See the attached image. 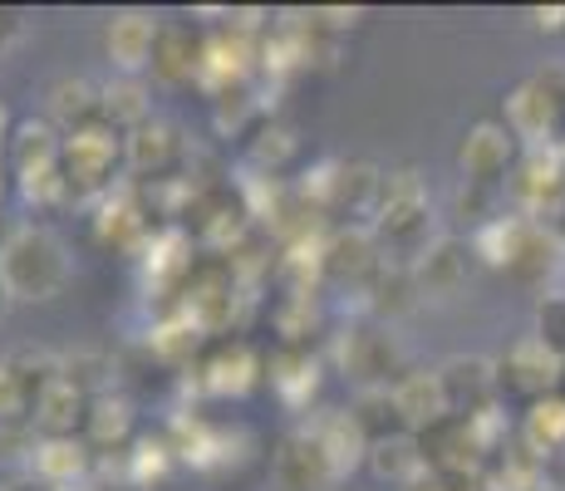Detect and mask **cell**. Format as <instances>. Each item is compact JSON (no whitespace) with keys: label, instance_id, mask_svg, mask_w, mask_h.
<instances>
[{"label":"cell","instance_id":"cell-36","mask_svg":"<svg viewBox=\"0 0 565 491\" xmlns=\"http://www.w3.org/2000/svg\"><path fill=\"white\" fill-rule=\"evenodd\" d=\"M252 114H256V98H252L246 84L212 94V118H216V128H222V134H236V128H246V118H252Z\"/></svg>","mask_w":565,"mask_h":491},{"label":"cell","instance_id":"cell-37","mask_svg":"<svg viewBox=\"0 0 565 491\" xmlns=\"http://www.w3.org/2000/svg\"><path fill=\"white\" fill-rule=\"evenodd\" d=\"M198 340H202V334L192 330V324L182 320V314H178V320H168V324H158V330H153V349H158L162 359H168V364H182V359L198 354Z\"/></svg>","mask_w":565,"mask_h":491},{"label":"cell","instance_id":"cell-35","mask_svg":"<svg viewBox=\"0 0 565 491\" xmlns=\"http://www.w3.org/2000/svg\"><path fill=\"white\" fill-rule=\"evenodd\" d=\"M35 384L20 374L15 359H0V423H25V408H35Z\"/></svg>","mask_w":565,"mask_h":491},{"label":"cell","instance_id":"cell-47","mask_svg":"<svg viewBox=\"0 0 565 491\" xmlns=\"http://www.w3.org/2000/svg\"><path fill=\"white\" fill-rule=\"evenodd\" d=\"M0 491H50L45 482H35V477H30V482H0Z\"/></svg>","mask_w":565,"mask_h":491},{"label":"cell","instance_id":"cell-13","mask_svg":"<svg viewBox=\"0 0 565 491\" xmlns=\"http://www.w3.org/2000/svg\"><path fill=\"white\" fill-rule=\"evenodd\" d=\"M324 280H344V286H369L384 270L379 256V236L369 226H344V232L324 236Z\"/></svg>","mask_w":565,"mask_h":491},{"label":"cell","instance_id":"cell-50","mask_svg":"<svg viewBox=\"0 0 565 491\" xmlns=\"http://www.w3.org/2000/svg\"><path fill=\"white\" fill-rule=\"evenodd\" d=\"M413 491H452L448 482H433V477H428V482H423V487H413Z\"/></svg>","mask_w":565,"mask_h":491},{"label":"cell","instance_id":"cell-24","mask_svg":"<svg viewBox=\"0 0 565 491\" xmlns=\"http://www.w3.org/2000/svg\"><path fill=\"white\" fill-rule=\"evenodd\" d=\"M10 162H15V178L64 168V138L54 134L50 124H35V118H25V124L15 128V138H10Z\"/></svg>","mask_w":565,"mask_h":491},{"label":"cell","instance_id":"cell-26","mask_svg":"<svg viewBox=\"0 0 565 491\" xmlns=\"http://www.w3.org/2000/svg\"><path fill=\"white\" fill-rule=\"evenodd\" d=\"M369 310L379 314V324H394L398 314H408L413 305L423 300L418 280H413L408 266H398V260H384V270H379L374 280H369Z\"/></svg>","mask_w":565,"mask_h":491},{"label":"cell","instance_id":"cell-34","mask_svg":"<svg viewBox=\"0 0 565 491\" xmlns=\"http://www.w3.org/2000/svg\"><path fill=\"white\" fill-rule=\"evenodd\" d=\"M50 114L60 118L64 128H89L94 118H99V89L94 84H84V79H60L50 89Z\"/></svg>","mask_w":565,"mask_h":491},{"label":"cell","instance_id":"cell-38","mask_svg":"<svg viewBox=\"0 0 565 491\" xmlns=\"http://www.w3.org/2000/svg\"><path fill=\"white\" fill-rule=\"evenodd\" d=\"M276 330H280V340H286L290 349H300V340H306V334L315 330V305H310V295H306V290H296L286 305H280Z\"/></svg>","mask_w":565,"mask_h":491},{"label":"cell","instance_id":"cell-14","mask_svg":"<svg viewBox=\"0 0 565 491\" xmlns=\"http://www.w3.org/2000/svg\"><path fill=\"white\" fill-rule=\"evenodd\" d=\"M369 467H374L379 482H394V487H423L433 472L428 462V447H423L418 433H384V438H374V447H369Z\"/></svg>","mask_w":565,"mask_h":491},{"label":"cell","instance_id":"cell-30","mask_svg":"<svg viewBox=\"0 0 565 491\" xmlns=\"http://www.w3.org/2000/svg\"><path fill=\"white\" fill-rule=\"evenodd\" d=\"M84 433H89V447H99V452H118V447L128 442V433H134V408H128V398H118V393L94 398Z\"/></svg>","mask_w":565,"mask_h":491},{"label":"cell","instance_id":"cell-1","mask_svg":"<svg viewBox=\"0 0 565 491\" xmlns=\"http://www.w3.org/2000/svg\"><path fill=\"white\" fill-rule=\"evenodd\" d=\"M70 246L50 232V226H20L10 250L0 256V280H6L10 300L45 305L70 286Z\"/></svg>","mask_w":565,"mask_h":491},{"label":"cell","instance_id":"cell-49","mask_svg":"<svg viewBox=\"0 0 565 491\" xmlns=\"http://www.w3.org/2000/svg\"><path fill=\"white\" fill-rule=\"evenodd\" d=\"M10 305H15V300H10V290H6V280H0V320H6V310H10Z\"/></svg>","mask_w":565,"mask_h":491},{"label":"cell","instance_id":"cell-3","mask_svg":"<svg viewBox=\"0 0 565 491\" xmlns=\"http://www.w3.org/2000/svg\"><path fill=\"white\" fill-rule=\"evenodd\" d=\"M340 364L350 378H360L364 393H388L408 374L394 324H354L340 344Z\"/></svg>","mask_w":565,"mask_h":491},{"label":"cell","instance_id":"cell-40","mask_svg":"<svg viewBox=\"0 0 565 491\" xmlns=\"http://www.w3.org/2000/svg\"><path fill=\"white\" fill-rule=\"evenodd\" d=\"M536 340L565 364V295H546L536 305Z\"/></svg>","mask_w":565,"mask_h":491},{"label":"cell","instance_id":"cell-6","mask_svg":"<svg viewBox=\"0 0 565 491\" xmlns=\"http://www.w3.org/2000/svg\"><path fill=\"white\" fill-rule=\"evenodd\" d=\"M306 196L320 212L374 216L379 202H384V172L369 168V162H324L306 182Z\"/></svg>","mask_w":565,"mask_h":491},{"label":"cell","instance_id":"cell-29","mask_svg":"<svg viewBox=\"0 0 565 491\" xmlns=\"http://www.w3.org/2000/svg\"><path fill=\"white\" fill-rule=\"evenodd\" d=\"M198 70H202V45L192 40V30L162 25L158 50H153V74L162 84H182V79H198Z\"/></svg>","mask_w":565,"mask_h":491},{"label":"cell","instance_id":"cell-46","mask_svg":"<svg viewBox=\"0 0 565 491\" xmlns=\"http://www.w3.org/2000/svg\"><path fill=\"white\" fill-rule=\"evenodd\" d=\"M15 232H20V226H10V222H6V212H0V256L10 250V242H15Z\"/></svg>","mask_w":565,"mask_h":491},{"label":"cell","instance_id":"cell-53","mask_svg":"<svg viewBox=\"0 0 565 491\" xmlns=\"http://www.w3.org/2000/svg\"><path fill=\"white\" fill-rule=\"evenodd\" d=\"M74 491H79V487H74Z\"/></svg>","mask_w":565,"mask_h":491},{"label":"cell","instance_id":"cell-43","mask_svg":"<svg viewBox=\"0 0 565 491\" xmlns=\"http://www.w3.org/2000/svg\"><path fill=\"white\" fill-rule=\"evenodd\" d=\"M35 428L30 423H0V462H25V457H35Z\"/></svg>","mask_w":565,"mask_h":491},{"label":"cell","instance_id":"cell-41","mask_svg":"<svg viewBox=\"0 0 565 491\" xmlns=\"http://www.w3.org/2000/svg\"><path fill=\"white\" fill-rule=\"evenodd\" d=\"M20 192H25V202H35V206H60V202H70V182H64V168L30 172V178H20Z\"/></svg>","mask_w":565,"mask_h":491},{"label":"cell","instance_id":"cell-8","mask_svg":"<svg viewBox=\"0 0 565 491\" xmlns=\"http://www.w3.org/2000/svg\"><path fill=\"white\" fill-rule=\"evenodd\" d=\"M438 384L443 398H448L452 418H477V413L497 408L502 398V384H497V364L477 354H452L448 364H438Z\"/></svg>","mask_w":565,"mask_h":491},{"label":"cell","instance_id":"cell-18","mask_svg":"<svg viewBox=\"0 0 565 491\" xmlns=\"http://www.w3.org/2000/svg\"><path fill=\"white\" fill-rule=\"evenodd\" d=\"M158 35H162V25L148 15V10H118V15L108 20V35H104L108 60H114L124 74H134V79H138V70H143V64H153Z\"/></svg>","mask_w":565,"mask_h":491},{"label":"cell","instance_id":"cell-15","mask_svg":"<svg viewBox=\"0 0 565 491\" xmlns=\"http://www.w3.org/2000/svg\"><path fill=\"white\" fill-rule=\"evenodd\" d=\"M472 242H458V236H438V242L428 246V256L413 266V280H418L423 295H433V300H448V295H458L467 286V276H472Z\"/></svg>","mask_w":565,"mask_h":491},{"label":"cell","instance_id":"cell-31","mask_svg":"<svg viewBox=\"0 0 565 491\" xmlns=\"http://www.w3.org/2000/svg\"><path fill=\"white\" fill-rule=\"evenodd\" d=\"M99 114L108 128H143L148 124V89L143 79H134V74H124V79H114L108 89H99Z\"/></svg>","mask_w":565,"mask_h":491},{"label":"cell","instance_id":"cell-21","mask_svg":"<svg viewBox=\"0 0 565 491\" xmlns=\"http://www.w3.org/2000/svg\"><path fill=\"white\" fill-rule=\"evenodd\" d=\"M89 403L94 398H84L64 374L50 378V384L35 393V428L45 433V438H74V428L89 423Z\"/></svg>","mask_w":565,"mask_h":491},{"label":"cell","instance_id":"cell-32","mask_svg":"<svg viewBox=\"0 0 565 491\" xmlns=\"http://www.w3.org/2000/svg\"><path fill=\"white\" fill-rule=\"evenodd\" d=\"M315 384H320V369H315V359L306 354V349H280L276 359H270V388L280 393L286 403H306Z\"/></svg>","mask_w":565,"mask_h":491},{"label":"cell","instance_id":"cell-5","mask_svg":"<svg viewBox=\"0 0 565 491\" xmlns=\"http://www.w3.org/2000/svg\"><path fill=\"white\" fill-rule=\"evenodd\" d=\"M561 124H565V74L561 70L536 74V79H526L507 98V128L516 138H526L531 148H551Z\"/></svg>","mask_w":565,"mask_h":491},{"label":"cell","instance_id":"cell-19","mask_svg":"<svg viewBox=\"0 0 565 491\" xmlns=\"http://www.w3.org/2000/svg\"><path fill=\"white\" fill-rule=\"evenodd\" d=\"M256 60V45L242 35V30H232V35H212L202 45V70H198V84L212 94L222 89H236V84H246V70H252Z\"/></svg>","mask_w":565,"mask_h":491},{"label":"cell","instance_id":"cell-51","mask_svg":"<svg viewBox=\"0 0 565 491\" xmlns=\"http://www.w3.org/2000/svg\"><path fill=\"white\" fill-rule=\"evenodd\" d=\"M556 393H561V398H565V364H561V388H556Z\"/></svg>","mask_w":565,"mask_h":491},{"label":"cell","instance_id":"cell-45","mask_svg":"<svg viewBox=\"0 0 565 491\" xmlns=\"http://www.w3.org/2000/svg\"><path fill=\"white\" fill-rule=\"evenodd\" d=\"M15 35H20V15L15 10H0V50H6Z\"/></svg>","mask_w":565,"mask_h":491},{"label":"cell","instance_id":"cell-4","mask_svg":"<svg viewBox=\"0 0 565 491\" xmlns=\"http://www.w3.org/2000/svg\"><path fill=\"white\" fill-rule=\"evenodd\" d=\"M118 158H124V143L114 138L108 124L74 128V134L64 138V182H70V202H89V196L108 192V178H114Z\"/></svg>","mask_w":565,"mask_h":491},{"label":"cell","instance_id":"cell-7","mask_svg":"<svg viewBox=\"0 0 565 491\" xmlns=\"http://www.w3.org/2000/svg\"><path fill=\"white\" fill-rule=\"evenodd\" d=\"M512 196L526 222H546V216L565 212V148H531L512 178Z\"/></svg>","mask_w":565,"mask_h":491},{"label":"cell","instance_id":"cell-44","mask_svg":"<svg viewBox=\"0 0 565 491\" xmlns=\"http://www.w3.org/2000/svg\"><path fill=\"white\" fill-rule=\"evenodd\" d=\"M536 25H541V30H551V35H556V30H565V6L536 10Z\"/></svg>","mask_w":565,"mask_h":491},{"label":"cell","instance_id":"cell-2","mask_svg":"<svg viewBox=\"0 0 565 491\" xmlns=\"http://www.w3.org/2000/svg\"><path fill=\"white\" fill-rule=\"evenodd\" d=\"M374 236L398 256V266H418L428 256V246L438 242L433 236V212H428V192H423L418 172L398 168L384 178V202L374 212Z\"/></svg>","mask_w":565,"mask_h":491},{"label":"cell","instance_id":"cell-12","mask_svg":"<svg viewBox=\"0 0 565 491\" xmlns=\"http://www.w3.org/2000/svg\"><path fill=\"white\" fill-rule=\"evenodd\" d=\"M388 403H394V418L404 423V433H433L438 423H448V398H443L438 369H408L394 388H388Z\"/></svg>","mask_w":565,"mask_h":491},{"label":"cell","instance_id":"cell-25","mask_svg":"<svg viewBox=\"0 0 565 491\" xmlns=\"http://www.w3.org/2000/svg\"><path fill=\"white\" fill-rule=\"evenodd\" d=\"M94 232H99L104 246L134 250V246L148 242V212L138 206L134 192H118V196H108V202L99 206V222H94Z\"/></svg>","mask_w":565,"mask_h":491},{"label":"cell","instance_id":"cell-9","mask_svg":"<svg viewBox=\"0 0 565 491\" xmlns=\"http://www.w3.org/2000/svg\"><path fill=\"white\" fill-rule=\"evenodd\" d=\"M232 305H236V276L232 266H198L182 280V320L198 334H216L232 324Z\"/></svg>","mask_w":565,"mask_h":491},{"label":"cell","instance_id":"cell-33","mask_svg":"<svg viewBox=\"0 0 565 491\" xmlns=\"http://www.w3.org/2000/svg\"><path fill=\"white\" fill-rule=\"evenodd\" d=\"M192 270H198V266H192L188 232L168 226V232L148 236V276H158V280H188Z\"/></svg>","mask_w":565,"mask_h":491},{"label":"cell","instance_id":"cell-22","mask_svg":"<svg viewBox=\"0 0 565 491\" xmlns=\"http://www.w3.org/2000/svg\"><path fill=\"white\" fill-rule=\"evenodd\" d=\"M178 128L172 124H162V118H148L143 128H134V134L124 138V158H128V168L138 172V178H153L162 182V172L178 162Z\"/></svg>","mask_w":565,"mask_h":491},{"label":"cell","instance_id":"cell-23","mask_svg":"<svg viewBox=\"0 0 565 491\" xmlns=\"http://www.w3.org/2000/svg\"><path fill=\"white\" fill-rule=\"evenodd\" d=\"M256 378H260V359H256V349L242 344V340L222 344L202 364V388L216 393V398H242V393L252 388Z\"/></svg>","mask_w":565,"mask_h":491},{"label":"cell","instance_id":"cell-27","mask_svg":"<svg viewBox=\"0 0 565 491\" xmlns=\"http://www.w3.org/2000/svg\"><path fill=\"white\" fill-rule=\"evenodd\" d=\"M521 442H526L541 462L565 452V398L561 393H546V398L531 403L526 418H521Z\"/></svg>","mask_w":565,"mask_h":491},{"label":"cell","instance_id":"cell-16","mask_svg":"<svg viewBox=\"0 0 565 491\" xmlns=\"http://www.w3.org/2000/svg\"><path fill=\"white\" fill-rule=\"evenodd\" d=\"M330 482H340L324 457V447L315 442V433H290L276 452V487L280 491H324Z\"/></svg>","mask_w":565,"mask_h":491},{"label":"cell","instance_id":"cell-48","mask_svg":"<svg viewBox=\"0 0 565 491\" xmlns=\"http://www.w3.org/2000/svg\"><path fill=\"white\" fill-rule=\"evenodd\" d=\"M10 138H15V134H10V114H6V108H0V152H6Z\"/></svg>","mask_w":565,"mask_h":491},{"label":"cell","instance_id":"cell-42","mask_svg":"<svg viewBox=\"0 0 565 491\" xmlns=\"http://www.w3.org/2000/svg\"><path fill=\"white\" fill-rule=\"evenodd\" d=\"M290 152H296V134H290V128H280V124H266L256 134V148H252V158L260 162V168H270L276 172L280 162L290 158Z\"/></svg>","mask_w":565,"mask_h":491},{"label":"cell","instance_id":"cell-11","mask_svg":"<svg viewBox=\"0 0 565 491\" xmlns=\"http://www.w3.org/2000/svg\"><path fill=\"white\" fill-rule=\"evenodd\" d=\"M512 158H516V134L512 128L477 124L472 134L462 138V148H458L462 182H472V188H497V182L512 172Z\"/></svg>","mask_w":565,"mask_h":491},{"label":"cell","instance_id":"cell-52","mask_svg":"<svg viewBox=\"0 0 565 491\" xmlns=\"http://www.w3.org/2000/svg\"><path fill=\"white\" fill-rule=\"evenodd\" d=\"M0 192H6V178H0Z\"/></svg>","mask_w":565,"mask_h":491},{"label":"cell","instance_id":"cell-28","mask_svg":"<svg viewBox=\"0 0 565 491\" xmlns=\"http://www.w3.org/2000/svg\"><path fill=\"white\" fill-rule=\"evenodd\" d=\"M198 212H202V222H198L202 242L216 246V250H236V242H242V232H246V216L252 212H246L242 202H232V192H206L198 202Z\"/></svg>","mask_w":565,"mask_h":491},{"label":"cell","instance_id":"cell-39","mask_svg":"<svg viewBox=\"0 0 565 491\" xmlns=\"http://www.w3.org/2000/svg\"><path fill=\"white\" fill-rule=\"evenodd\" d=\"M128 457H134V487H148V482H158V477L168 472L172 442H162V438H138Z\"/></svg>","mask_w":565,"mask_h":491},{"label":"cell","instance_id":"cell-17","mask_svg":"<svg viewBox=\"0 0 565 491\" xmlns=\"http://www.w3.org/2000/svg\"><path fill=\"white\" fill-rule=\"evenodd\" d=\"M315 442L324 447V457H330L334 477H350L360 462H369V447H374V438H369L364 418L354 408H334L324 413L320 423H315Z\"/></svg>","mask_w":565,"mask_h":491},{"label":"cell","instance_id":"cell-20","mask_svg":"<svg viewBox=\"0 0 565 491\" xmlns=\"http://www.w3.org/2000/svg\"><path fill=\"white\" fill-rule=\"evenodd\" d=\"M30 467H35V482L74 491L94 472V452H89V442H79V438H40Z\"/></svg>","mask_w":565,"mask_h":491},{"label":"cell","instance_id":"cell-10","mask_svg":"<svg viewBox=\"0 0 565 491\" xmlns=\"http://www.w3.org/2000/svg\"><path fill=\"white\" fill-rule=\"evenodd\" d=\"M497 384H502V393H521L526 403H536L561 388V359L531 334V340L507 349V359L497 364Z\"/></svg>","mask_w":565,"mask_h":491}]
</instances>
